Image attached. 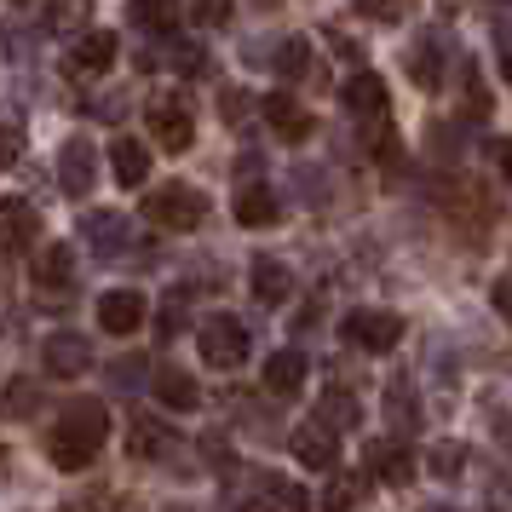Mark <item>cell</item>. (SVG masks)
<instances>
[{"instance_id":"603a6c76","label":"cell","mask_w":512,"mask_h":512,"mask_svg":"<svg viewBox=\"0 0 512 512\" xmlns=\"http://www.w3.org/2000/svg\"><path fill=\"white\" fill-rule=\"evenodd\" d=\"M70 277H75V254L64 242H52L47 254L35 259V282H41V288H64Z\"/></svg>"},{"instance_id":"836d02e7","label":"cell","mask_w":512,"mask_h":512,"mask_svg":"<svg viewBox=\"0 0 512 512\" xmlns=\"http://www.w3.org/2000/svg\"><path fill=\"white\" fill-rule=\"evenodd\" d=\"M507 501H512V478H489L484 507H489V512H507Z\"/></svg>"},{"instance_id":"d590c367","label":"cell","mask_w":512,"mask_h":512,"mask_svg":"<svg viewBox=\"0 0 512 512\" xmlns=\"http://www.w3.org/2000/svg\"><path fill=\"white\" fill-rule=\"evenodd\" d=\"M495 305H501V311L512 317V277H501V282H495Z\"/></svg>"},{"instance_id":"74e56055","label":"cell","mask_w":512,"mask_h":512,"mask_svg":"<svg viewBox=\"0 0 512 512\" xmlns=\"http://www.w3.org/2000/svg\"><path fill=\"white\" fill-rule=\"evenodd\" d=\"M415 512H461V507H443V501H426V507H415Z\"/></svg>"},{"instance_id":"d4e9b609","label":"cell","mask_w":512,"mask_h":512,"mask_svg":"<svg viewBox=\"0 0 512 512\" xmlns=\"http://www.w3.org/2000/svg\"><path fill=\"white\" fill-rule=\"evenodd\" d=\"M363 489H369V478H351V472H334L323 489V512H357V501H363Z\"/></svg>"},{"instance_id":"484cf974","label":"cell","mask_w":512,"mask_h":512,"mask_svg":"<svg viewBox=\"0 0 512 512\" xmlns=\"http://www.w3.org/2000/svg\"><path fill=\"white\" fill-rule=\"evenodd\" d=\"M93 18V0H47V29L58 35H81Z\"/></svg>"},{"instance_id":"ffe728a7","label":"cell","mask_w":512,"mask_h":512,"mask_svg":"<svg viewBox=\"0 0 512 512\" xmlns=\"http://www.w3.org/2000/svg\"><path fill=\"white\" fill-rule=\"evenodd\" d=\"M156 397H162L167 409H179V415H185V409L202 403V386H196L185 369H162V374H156Z\"/></svg>"},{"instance_id":"30bf717a","label":"cell","mask_w":512,"mask_h":512,"mask_svg":"<svg viewBox=\"0 0 512 512\" xmlns=\"http://www.w3.org/2000/svg\"><path fill=\"white\" fill-rule=\"evenodd\" d=\"M41 363H47V374H58V380H75V374L93 369V346H87L81 334H52L47 346H41Z\"/></svg>"},{"instance_id":"9c48e42d","label":"cell","mask_w":512,"mask_h":512,"mask_svg":"<svg viewBox=\"0 0 512 512\" xmlns=\"http://www.w3.org/2000/svg\"><path fill=\"white\" fill-rule=\"evenodd\" d=\"M35 231H41V219L24 196H0V248L24 254V248H35Z\"/></svg>"},{"instance_id":"3957f363","label":"cell","mask_w":512,"mask_h":512,"mask_svg":"<svg viewBox=\"0 0 512 512\" xmlns=\"http://www.w3.org/2000/svg\"><path fill=\"white\" fill-rule=\"evenodd\" d=\"M196 346H202L208 369H242L248 363V328L236 323V317H208L202 334H196Z\"/></svg>"},{"instance_id":"e0dca14e","label":"cell","mask_w":512,"mask_h":512,"mask_svg":"<svg viewBox=\"0 0 512 512\" xmlns=\"http://www.w3.org/2000/svg\"><path fill=\"white\" fill-rule=\"evenodd\" d=\"M236 219H242L248 231H265V225H277V190L242 185V196H236Z\"/></svg>"},{"instance_id":"83f0119b","label":"cell","mask_w":512,"mask_h":512,"mask_svg":"<svg viewBox=\"0 0 512 512\" xmlns=\"http://www.w3.org/2000/svg\"><path fill=\"white\" fill-rule=\"evenodd\" d=\"M265 501H271V512H311V495L288 478H265Z\"/></svg>"},{"instance_id":"f546056e","label":"cell","mask_w":512,"mask_h":512,"mask_svg":"<svg viewBox=\"0 0 512 512\" xmlns=\"http://www.w3.org/2000/svg\"><path fill=\"white\" fill-rule=\"evenodd\" d=\"M426 466H432V478H461V466H466V449L461 443H432V455H426Z\"/></svg>"},{"instance_id":"5bb4252c","label":"cell","mask_w":512,"mask_h":512,"mask_svg":"<svg viewBox=\"0 0 512 512\" xmlns=\"http://www.w3.org/2000/svg\"><path fill=\"white\" fill-rule=\"evenodd\" d=\"M340 98H346L351 116H363V121H369V116H374V121L386 116V81H380L374 70H357V75L346 81V93H340Z\"/></svg>"},{"instance_id":"4dcf8cb0","label":"cell","mask_w":512,"mask_h":512,"mask_svg":"<svg viewBox=\"0 0 512 512\" xmlns=\"http://www.w3.org/2000/svg\"><path fill=\"white\" fill-rule=\"evenodd\" d=\"M409 6H415V0H357V12H363L369 24H403Z\"/></svg>"},{"instance_id":"9a60e30c","label":"cell","mask_w":512,"mask_h":512,"mask_svg":"<svg viewBox=\"0 0 512 512\" xmlns=\"http://www.w3.org/2000/svg\"><path fill=\"white\" fill-rule=\"evenodd\" d=\"M167 449H173V432H167L156 415H139L127 426V455H133V461H162Z\"/></svg>"},{"instance_id":"cb8c5ba5","label":"cell","mask_w":512,"mask_h":512,"mask_svg":"<svg viewBox=\"0 0 512 512\" xmlns=\"http://www.w3.org/2000/svg\"><path fill=\"white\" fill-rule=\"evenodd\" d=\"M127 18L139 29H156V35H167V29L179 24V0H133L127 6Z\"/></svg>"},{"instance_id":"f1b7e54d","label":"cell","mask_w":512,"mask_h":512,"mask_svg":"<svg viewBox=\"0 0 512 512\" xmlns=\"http://www.w3.org/2000/svg\"><path fill=\"white\" fill-rule=\"evenodd\" d=\"M409 75H415L420 93H432V87H438V47H432V41L409 47Z\"/></svg>"},{"instance_id":"4fadbf2b","label":"cell","mask_w":512,"mask_h":512,"mask_svg":"<svg viewBox=\"0 0 512 512\" xmlns=\"http://www.w3.org/2000/svg\"><path fill=\"white\" fill-rule=\"evenodd\" d=\"M369 472L380 484H409V478H415V455L392 438H374L369 443Z\"/></svg>"},{"instance_id":"8fae6325","label":"cell","mask_w":512,"mask_h":512,"mask_svg":"<svg viewBox=\"0 0 512 512\" xmlns=\"http://www.w3.org/2000/svg\"><path fill=\"white\" fill-rule=\"evenodd\" d=\"M265 121H271V133H277L282 144H305V139H311V127H317V121H311V110H305V104H294L288 93L265 98Z\"/></svg>"},{"instance_id":"d6a6232c","label":"cell","mask_w":512,"mask_h":512,"mask_svg":"<svg viewBox=\"0 0 512 512\" xmlns=\"http://www.w3.org/2000/svg\"><path fill=\"white\" fill-rule=\"evenodd\" d=\"M18 156H24V133H18V121H0V173L18 162Z\"/></svg>"},{"instance_id":"d6986e66","label":"cell","mask_w":512,"mask_h":512,"mask_svg":"<svg viewBox=\"0 0 512 512\" xmlns=\"http://www.w3.org/2000/svg\"><path fill=\"white\" fill-rule=\"evenodd\" d=\"M110 167H116L121 185H144L150 179V150L139 139H116L110 144Z\"/></svg>"},{"instance_id":"8992f818","label":"cell","mask_w":512,"mask_h":512,"mask_svg":"<svg viewBox=\"0 0 512 512\" xmlns=\"http://www.w3.org/2000/svg\"><path fill=\"white\" fill-rule=\"evenodd\" d=\"M144 317H150V305H144L139 288H110V294L98 300V328H104V334H139Z\"/></svg>"},{"instance_id":"6da1fadb","label":"cell","mask_w":512,"mask_h":512,"mask_svg":"<svg viewBox=\"0 0 512 512\" xmlns=\"http://www.w3.org/2000/svg\"><path fill=\"white\" fill-rule=\"evenodd\" d=\"M104 438H110V415H104V403H70L64 420L52 426L47 455H52V466H64V472H81V466L104 449Z\"/></svg>"},{"instance_id":"1f68e13d","label":"cell","mask_w":512,"mask_h":512,"mask_svg":"<svg viewBox=\"0 0 512 512\" xmlns=\"http://www.w3.org/2000/svg\"><path fill=\"white\" fill-rule=\"evenodd\" d=\"M190 18H196L202 29L231 24V0H190Z\"/></svg>"},{"instance_id":"7c38bea8","label":"cell","mask_w":512,"mask_h":512,"mask_svg":"<svg viewBox=\"0 0 512 512\" xmlns=\"http://www.w3.org/2000/svg\"><path fill=\"white\" fill-rule=\"evenodd\" d=\"M116 64V35L110 29H87L70 52V75H104Z\"/></svg>"},{"instance_id":"5b68a950","label":"cell","mask_w":512,"mask_h":512,"mask_svg":"<svg viewBox=\"0 0 512 512\" xmlns=\"http://www.w3.org/2000/svg\"><path fill=\"white\" fill-rule=\"evenodd\" d=\"M346 340L357 351H392L397 340H403V317H397V311H351Z\"/></svg>"},{"instance_id":"ba28073f","label":"cell","mask_w":512,"mask_h":512,"mask_svg":"<svg viewBox=\"0 0 512 512\" xmlns=\"http://www.w3.org/2000/svg\"><path fill=\"white\" fill-rule=\"evenodd\" d=\"M98 179V150L93 139H70L64 150H58V185L70 190V196H87Z\"/></svg>"},{"instance_id":"ac0fdd59","label":"cell","mask_w":512,"mask_h":512,"mask_svg":"<svg viewBox=\"0 0 512 512\" xmlns=\"http://www.w3.org/2000/svg\"><path fill=\"white\" fill-rule=\"evenodd\" d=\"M288 294H294L288 265H282V259H254V300L259 305H282Z\"/></svg>"},{"instance_id":"4316f807","label":"cell","mask_w":512,"mask_h":512,"mask_svg":"<svg viewBox=\"0 0 512 512\" xmlns=\"http://www.w3.org/2000/svg\"><path fill=\"white\" fill-rule=\"evenodd\" d=\"M87 242H93L98 254H116L121 242H127V219L121 213H93L87 219Z\"/></svg>"},{"instance_id":"e575fe53","label":"cell","mask_w":512,"mask_h":512,"mask_svg":"<svg viewBox=\"0 0 512 512\" xmlns=\"http://www.w3.org/2000/svg\"><path fill=\"white\" fill-rule=\"evenodd\" d=\"M495 167H501V179L512 185V144H507V139L495 144Z\"/></svg>"},{"instance_id":"277c9868","label":"cell","mask_w":512,"mask_h":512,"mask_svg":"<svg viewBox=\"0 0 512 512\" xmlns=\"http://www.w3.org/2000/svg\"><path fill=\"white\" fill-rule=\"evenodd\" d=\"M144 121H150L156 144H162V150H173V156H185L190 144H196V121H190V104H185V98H173V93L150 98Z\"/></svg>"},{"instance_id":"2e32d148","label":"cell","mask_w":512,"mask_h":512,"mask_svg":"<svg viewBox=\"0 0 512 512\" xmlns=\"http://www.w3.org/2000/svg\"><path fill=\"white\" fill-rule=\"evenodd\" d=\"M300 386H305V357L300 351H277V357H265V392L294 397Z\"/></svg>"},{"instance_id":"7a4b0ae2","label":"cell","mask_w":512,"mask_h":512,"mask_svg":"<svg viewBox=\"0 0 512 512\" xmlns=\"http://www.w3.org/2000/svg\"><path fill=\"white\" fill-rule=\"evenodd\" d=\"M144 219L162 225V231H196L208 219V196L190 190V185H162V190L144 196Z\"/></svg>"},{"instance_id":"f35d334b","label":"cell","mask_w":512,"mask_h":512,"mask_svg":"<svg viewBox=\"0 0 512 512\" xmlns=\"http://www.w3.org/2000/svg\"><path fill=\"white\" fill-rule=\"evenodd\" d=\"M501 70H507V87H512V52H507V64H501Z\"/></svg>"},{"instance_id":"8d00e7d4","label":"cell","mask_w":512,"mask_h":512,"mask_svg":"<svg viewBox=\"0 0 512 512\" xmlns=\"http://www.w3.org/2000/svg\"><path fill=\"white\" fill-rule=\"evenodd\" d=\"M156 328H162V334H179V328H185V323H179V305H167L162 323H156Z\"/></svg>"},{"instance_id":"52a82bcc","label":"cell","mask_w":512,"mask_h":512,"mask_svg":"<svg viewBox=\"0 0 512 512\" xmlns=\"http://www.w3.org/2000/svg\"><path fill=\"white\" fill-rule=\"evenodd\" d=\"M288 449H294V461H305L311 472H334V466H340V438L328 432L323 420L300 426V432L288 438Z\"/></svg>"},{"instance_id":"7402d4cb","label":"cell","mask_w":512,"mask_h":512,"mask_svg":"<svg viewBox=\"0 0 512 512\" xmlns=\"http://www.w3.org/2000/svg\"><path fill=\"white\" fill-rule=\"evenodd\" d=\"M311 70H317V52H311V41H305V35H288V41H282V52H277V75H282V81H305Z\"/></svg>"},{"instance_id":"44dd1931","label":"cell","mask_w":512,"mask_h":512,"mask_svg":"<svg viewBox=\"0 0 512 512\" xmlns=\"http://www.w3.org/2000/svg\"><path fill=\"white\" fill-rule=\"evenodd\" d=\"M357 415H363V409H357V397L340 392V386H328L323 403H317V420H323L328 432H351V426H357Z\"/></svg>"}]
</instances>
